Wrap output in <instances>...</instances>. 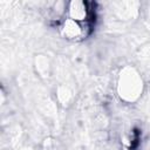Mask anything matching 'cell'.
<instances>
[{"mask_svg":"<svg viewBox=\"0 0 150 150\" xmlns=\"http://www.w3.org/2000/svg\"><path fill=\"white\" fill-rule=\"evenodd\" d=\"M143 90V81L139 74L130 67L124 68L118 79V94L120 96L128 101L134 102L136 101Z\"/></svg>","mask_w":150,"mask_h":150,"instance_id":"cell-1","label":"cell"},{"mask_svg":"<svg viewBox=\"0 0 150 150\" xmlns=\"http://www.w3.org/2000/svg\"><path fill=\"white\" fill-rule=\"evenodd\" d=\"M69 19L74 21H82L87 18V7L82 1H73L69 5Z\"/></svg>","mask_w":150,"mask_h":150,"instance_id":"cell-2","label":"cell"},{"mask_svg":"<svg viewBox=\"0 0 150 150\" xmlns=\"http://www.w3.org/2000/svg\"><path fill=\"white\" fill-rule=\"evenodd\" d=\"M62 33L67 39H76L81 35L82 29L77 21H74L71 19H67L63 23Z\"/></svg>","mask_w":150,"mask_h":150,"instance_id":"cell-3","label":"cell"}]
</instances>
